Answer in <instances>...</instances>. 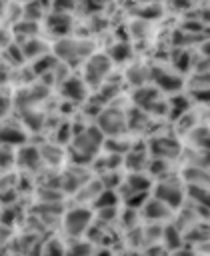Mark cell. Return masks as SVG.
<instances>
[{
    "label": "cell",
    "mask_w": 210,
    "mask_h": 256,
    "mask_svg": "<svg viewBox=\"0 0 210 256\" xmlns=\"http://www.w3.org/2000/svg\"><path fill=\"white\" fill-rule=\"evenodd\" d=\"M102 142V136L100 130H84L82 134H78L74 138V152L76 156H82V158H90L96 150L100 148Z\"/></svg>",
    "instance_id": "obj_1"
},
{
    "label": "cell",
    "mask_w": 210,
    "mask_h": 256,
    "mask_svg": "<svg viewBox=\"0 0 210 256\" xmlns=\"http://www.w3.org/2000/svg\"><path fill=\"white\" fill-rule=\"evenodd\" d=\"M124 128V118L118 110H106L100 116V130L108 134H118Z\"/></svg>",
    "instance_id": "obj_2"
},
{
    "label": "cell",
    "mask_w": 210,
    "mask_h": 256,
    "mask_svg": "<svg viewBox=\"0 0 210 256\" xmlns=\"http://www.w3.org/2000/svg\"><path fill=\"white\" fill-rule=\"evenodd\" d=\"M88 222H90V214L86 210H72L66 216V230L70 234H80L86 230Z\"/></svg>",
    "instance_id": "obj_3"
},
{
    "label": "cell",
    "mask_w": 210,
    "mask_h": 256,
    "mask_svg": "<svg viewBox=\"0 0 210 256\" xmlns=\"http://www.w3.org/2000/svg\"><path fill=\"white\" fill-rule=\"evenodd\" d=\"M106 70H108V60L104 56H94L86 66V78L92 84H96V82H100L104 78Z\"/></svg>",
    "instance_id": "obj_4"
},
{
    "label": "cell",
    "mask_w": 210,
    "mask_h": 256,
    "mask_svg": "<svg viewBox=\"0 0 210 256\" xmlns=\"http://www.w3.org/2000/svg\"><path fill=\"white\" fill-rule=\"evenodd\" d=\"M158 198L162 200L164 204H168V206H178L180 200H182V192L176 184L168 182V184H160L158 186Z\"/></svg>",
    "instance_id": "obj_5"
},
{
    "label": "cell",
    "mask_w": 210,
    "mask_h": 256,
    "mask_svg": "<svg viewBox=\"0 0 210 256\" xmlns=\"http://www.w3.org/2000/svg\"><path fill=\"white\" fill-rule=\"evenodd\" d=\"M150 148H154V152H156V154H160V156H174V154H178V144H176L174 140H166V138L156 140L154 146H150Z\"/></svg>",
    "instance_id": "obj_6"
},
{
    "label": "cell",
    "mask_w": 210,
    "mask_h": 256,
    "mask_svg": "<svg viewBox=\"0 0 210 256\" xmlns=\"http://www.w3.org/2000/svg\"><path fill=\"white\" fill-rule=\"evenodd\" d=\"M146 214H148L150 218H162V216L168 214V204L160 202V200L150 202V204H146Z\"/></svg>",
    "instance_id": "obj_7"
},
{
    "label": "cell",
    "mask_w": 210,
    "mask_h": 256,
    "mask_svg": "<svg viewBox=\"0 0 210 256\" xmlns=\"http://www.w3.org/2000/svg\"><path fill=\"white\" fill-rule=\"evenodd\" d=\"M64 92H66L70 98H82L84 96V86L80 84L78 80H68L66 82V86H64Z\"/></svg>",
    "instance_id": "obj_8"
},
{
    "label": "cell",
    "mask_w": 210,
    "mask_h": 256,
    "mask_svg": "<svg viewBox=\"0 0 210 256\" xmlns=\"http://www.w3.org/2000/svg\"><path fill=\"white\" fill-rule=\"evenodd\" d=\"M22 164H26V166H36L38 164V160H40V156H38V152L36 150H32V148H26L24 152H22Z\"/></svg>",
    "instance_id": "obj_9"
},
{
    "label": "cell",
    "mask_w": 210,
    "mask_h": 256,
    "mask_svg": "<svg viewBox=\"0 0 210 256\" xmlns=\"http://www.w3.org/2000/svg\"><path fill=\"white\" fill-rule=\"evenodd\" d=\"M68 18L66 16H56V18H50V28L58 30V32H66L68 30Z\"/></svg>",
    "instance_id": "obj_10"
},
{
    "label": "cell",
    "mask_w": 210,
    "mask_h": 256,
    "mask_svg": "<svg viewBox=\"0 0 210 256\" xmlns=\"http://www.w3.org/2000/svg\"><path fill=\"white\" fill-rule=\"evenodd\" d=\"M134 100L138 102V104H142V106H148V102L154 100V92H150V90H140L138 96H134Z\"/></svg>",
    "instance_id": "obj_11"
},
{
    "label": "cell",
    "mask_w": 210,
    "mask_h": 256,
    "mask_svg": "<svg viewBox=\"0 0 210 256\" xmlns=\"http://www.w3.org/2000/svg\"><path fill=\"white\" fill-rule=\"evenodd\" d=\"M160 84H162V86H168V88H178L180 86V82L176 80V78H170V76H162V80H160Z\"/></svg>",
    "instance_id": "obj_12"
},
{
    "label": "cell",
    "mask_w": 210,
    "mask_h": 256,
    "mask_svg": "<svg viewBox=\"0 0 210 256\" xmlns=\"http://www.w3.org/2000/svg\"><path fill=\"white\" fill-rule=\"evenodd\" d=\"M114 58L116 60H124L126 58V54H128V50H126V46H116V50H114Z\"/></svg>",
    "instance_id": "obj_13"
},
{
    "label": "cell",
    "mask_w": 210,
    "mask_h": 256,
    "mask_svg": "<svg viewBox=\"0 0 210 256\" xmlns=\"http://www.w3.org/2000/svg\"><path fill=\"white\" fill-rule=\"evenodd\" d=\"M4 108H6V100H4V98H0V116L4 114Z\"/></svg>",
    "instance_id": "obj_14"
},
{
    "label": "cell",
    "mask_w": 210,
    "mask_h": 256,
    "mask_svg": "<svg viewBox=\"0 0 210 256\" xmlns=\"http://www.w3.org/2000/svg\"><path fill=\"white\" fill-rule=\"evenodd\" d=\"M108 202H112V196H108V198H106V204H108ZM102 204H104V198H100V200H98V206H102ZM104 208H112V206H104Z\"/></svg>",
    "instance_id": "obj_15"
},
{
    "label": "cell",
    "mask_w": 210,
    "mask_h": 256,
    "mask_svg": "<svg viewBox=\"0 0 210 256\" xmlns=\"http://www.w3.org/2000/svg\"><path fill=\"white\" fill-rule=\"evenodd\" d=\"M4 78V74H2V70H0V80H2Z\"/></svg>",
    "instance_id": "obj_16"
}]
</instances>
